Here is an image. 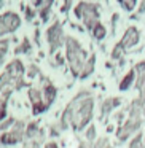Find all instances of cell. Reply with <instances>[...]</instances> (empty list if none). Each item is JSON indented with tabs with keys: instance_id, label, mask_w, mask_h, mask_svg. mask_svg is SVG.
I'll use <instances>...</instances> for the list:
<instances>
[{
	"instance_id": "cell-1",
	"label": "cell",
	"mask_w": 145,
	"mask_h": 148,
	"mask_svg": "<svg viewBox=\"0 0 145 148\" xmlns=\"http://www.w3.org/2000/svg\"><path fill=\"white\" fill-rule=\"evenodd\" d=\"M93 110L94 100L91 92L81 91L64 110V115L61 119V129H67V126L70 124L75 131H81L93 118Z\"/></svg>"
},
{
	"instance_id": "cell-2",
	"label": "cell",
	"mask_w": 145,
	"mask_h": 148,
	"mask_svg": "<svg viewBox=\"0 0 145 148\" xmlns=\"http://www.w3.org/2000/svg\"><path fill=\"white\" fill-rule=\"evenodd\" d=\"M65 56H67V61H69V65H70L72 73L75 77H80L85 62L88 61L86 59L88 54L74 37H67L65 38Z\"/></svg>"
},
{
	"instance_id": "cell-3",
	"label": "cell",
	"mask_w": 145,
	"mask_h": 148,
	"mask_svg": "<svg viewBox=\"0 0 145 148\" xmlns=\"http://www.w3.org/2000/svg\"><path fill=\"white\" fill-rule=\"evenodd\" d=\"M75 16L83 19L85 26L89 30L99 24V7L96 3H88V2H80L75 7Z\"/></svg>"
},
{
	"instance_id": "cell-4",
	"label": "cell",
	"mask_w": 145,
	"mask_h": 148,
	"mask_svg": "<svg viewBox=\"0 0 145 148\" xmlns=\"http://www.w3.org/2000/svg\"><path fill=\"white\" fill-rule=\"evenodd\" d=\"M46 38L49 43V51L56 53L62 45H64V32H62V26L59 23H54L46 32Z\"/></svg>"
},
{
	"instance_id": "cell-5",
	"label": "cell",
	"mask_w": 145,
	"mask_h": 148,
	"mask_svg": "<svg viewBox=\"0 0 145 148\" xmlns=\"http://www.w3.org/2000/svg\"><path fill=\"white\" fill-rule=\"evenodd\" d=\"M142 126V118H128L116 131V138L120 142H124L134 134L135 131H139V127Z\"/></svg>"
},
{
	"instance_id": "cell-6",
	"label": "cell",
	"mask_w": 145,
	"mask_h": 148,
	"mask_svg": "<svg viewBox=\"0 0 145 148\" xmlns=\"http://www.w3.org/2000/svg\"><path fill=\"white\" fill-rule=\"evenodd\" d=\"M19 24H21L19 16L16 13H13V11H8V13L2 14L0 16V35L14 32L19 27Z\"/></svg>"
},
{
	"instance_id": "cell-7",
	"label": "cell",
	"mask_w": 145,
	"mask_h": 148,
	"mask_svg": "<svg viewBox=\"0 0 145 148\" xmlns=\"http://www.w3.org/2000/svg\"><path fill=\"white\" fill-rule=\"evenodd\" d=\"M139 42H140V32H139L137 27L131 26V27H128V29H126V32H124V35H123L120 45H121L124 49H128V48L135 46Z\"/></svg>"
},
{
	"instance_id": "cell-8",
	"label": "cell",
	"mask_w": 145,
	"mask_h": 148,
	"mask_svg": "<svg viewBox=\"0 0 145 148\" xmlns=\"http://www.w3.org/2000/svg\"><path fill=\"white\" fill-rule=\"evenodd\" d=\"M42 96H43V102L46 103V107H49L56 99V88L48 80H45V88L42 91Z\"/></svg>"
},
{
	"instance_id": "cell-9",
	"label": "cell",
	"mask_w": 145,
	"mask_h": 148,
	"mask_svg": "<svg viewBox=\"0 0 145 148\" xmlns=\"http://www.w3.org/2000/svg\"><path fill=\"white\" fill-rule=\"evenodd\" d=\"M120 103H121V99L120 97H112V99H105L102 102V105H100V115L105 116L109 115L110 112H112L115 107H118Z\"/></svg>"
},
{
	"instance_id": "cell-10",
	"label": "cell",
	"mask_w": 145,
	"mask_h": 148,
	"mask_svg": "<svg viewBox=\"0 0 145 148\" xmlns=\"http://www.w3.org/2000/svg\"><path fill=\"white\" fill-rule=\"evenodd\" d=\"M134 80H135V72H134V69H131V70L123 77V80L120 81V91H128L129 88H131V84L134 83Z\"/></svg>"
},
{
	"instance_id": "cell-11",
	"label": "cell",
	"mask_w": 145,
	"mask_h": 148,
	"mask_svg": "<svg viewBox=\"0 0 145 148\" xmlns=\"http://www.w3.org/2000/svg\"><path fill=\"white\" fill-rule=\"evenodd\" d=\"M94 64H96V56L91 54L89 59L85 62L83 70H81V73H80V78H88V77H89V75L93 73V70H94Z\"/></svg>"
},
{
	"instance_id": "cell-12",
	"label": "cell",
	"mask_w": 145,
	"mask_h": 148,
	"mask_svg": "<svg viewBox=\"0 0 145 148\" xmlns=\"http://www.w3.org/2000/svg\"><path fill=\"white\" fill-rule=\"evenodd\" d=\"M91 32H93V37H94L96 40H102L104 37L107 35V29H105V26H102L100 23L97 24V26L94 27V29L91 30Z\"/></svg>"
},
{
	"instance_id": "cell-13",
	"label": "cell",
	"mask_w": 145,
	"mask_h": 148,
	"mask_svg": "<svg viewBox=\"0 0 145 148\" xmlns=\"http://www.w3.org/2000/svg\"><path fill=\"white\" fill-rule=\"evenodd\" d=\"M123 54H124V48L118 43L112 51V59H120V58H123Z\"/></svg>"
},
{
	"instance_id": "cell-14",
	"label": "cell",
	"mask_w": 145,
	"mask_h": 148,
	"mask_svg": "<svg viewBox=\"0 0 145 148\" xmlns=\"http://www.w3.org/2000/svg\"><path fill=\"white\" fill-rule=\"evenodd\" d=\"M135 5H137L135 0H121V7L124 8V10H128V11H132L135 8Z\"/></svg>"
},
{
	"instance_id": "cell-15",
	"label": "cell",
	"mask_w": 145,
	"mask_h": 148,
	"mask_svg": "<svg viewBox=\"0 0 145 148\" xmlns=\"http://www.w3.org/2000/svg\"><path fill=\"white\" fill-rule=\"evenodd\" d=\"M94 138H96V127L94 126H89L86 131V140L88 143H91V142H94Z\"/></svg>"
},
{
	"instance_id": "cell-16",
	"label": "cell",
	"mask_w": 145,
	"mask_h": 148,
	"mask_svg": "<svg viewBox=\"0 0 145 148\" xmlns=\"http://www.w3.org/2000/svg\"><path fill=\"white\" fill-rule=\"evenodd\" d=\"M16 51H18V53H29V51H30V43H29V40L24 38L23 43H21V46L16 49Z\"/></svg>"
},
{
	"instance_id": "cell-17",
	"label": "cell",
	"mask_w": 145,
	"mask_h": 148,
	"mask_svg": "<svg viewBox=\"0 0 145 148\" xmlns=\"http://www.w3.org/2000/svg\"><path fill=\"white\" fill-rule=\"evenodd\" d=\"M134 72H135V75L145 73V61L137 62V64H135V67H134Z\"/></svg>"
},
{
	"instance_id": "cell-18",
	"label": "cell",
	"mask_w": 145,
	"mask_h": 148,
	"mask_svg": "<svg viewBox=\"0 0 145 148\" xmlns=\"http://www.w3.org/2000/svg\"><path fill=\"white\" fill-rule=\"evenodd\" d=\"M7 48H8V43L7 42H0V62L3 61L5 54H7Z\"/></svg>"
},
{
	"instance_id": "cell-19",
	"label": "cell",
	"mask_w": 145,
	"mask_h": 148,
	"mask_svg": "<svg viewBox=\"0 0 145 148\" xmlns=\"http://www.w3.org/2000/svg\"><path fill=\"white\" fill-rule=\"evenodd\" d=\"M23 148H40V142L37 140H26Z\"/></svg>"
},
{
	"instance_id": "cell-20",
	"label": "cell",
	"mask_w": 145,
	"mask_h": 148,
	"mask_svg": "<svg viewBox=\"0 0 145 148\" xmlns=\"http://www.w3.org/2000/svg\"><path fill=\"white\" fill-rule=\"evenodd\" d=\"M34 16H35L34 10H32V8L27 7V8H26V19H27V21H32V19H34Z\"/></svg>"
},
{
	"instance_id": "cell-21",
	"label": "cell",
	"mask_w": 145,
	"mask_h": 148,
	"mask_svg": "<svg viewBox=\"0 0 145 148\" xmlns=\"http://www.w3.org/2000/svg\"><path fill=\"white\" fill-rule=\"evenodd\" d=\"M37 72H38V69H37L35 65H30V69H29V77L34 78V75H35Z\"/></svg>"
},
{
	"instance_id": "cell-22",
	"label": "cell",
	"mask_w": 145,
	"mask_h": 148,
	"mask_svg": "<svg viewBox=\"0 0 145 148\" xmlns=\"http://www.w3.org/2000/svg\"><path fill=\"white\" fill-rule=\"evenodd\" d=\"M139 13H145V0H142L140 2V5H139Z\"/></svg>"
},
{
	"instance_id": "cell-23",
	"label": "cell",
	"mask_w": 145,
	"mask_h": 148,
	"mask_svg": "<svg viewBox=\"0 0 145 148\" xmlns=\"http://www.w3.org/2000/svg\"><path fill=\"white\" fill-rule=\"evenodd\" d=\"M70 5H72L70 2H65V3L62 5V8H61V10H62V13H65V11H67L69 8H70Z\"/></svg>"
},
{
	"instance_id": "cell-24",
	"label": "cell",
	"mask_w": 145,
	"mask_h": 148,
	"mask_svg": "<svg viewBox=\"0 0 145 148\" xmlns=\"http://www.w3.org/2000/svg\"><path fill=\"white\" fill-rule=\"evenodd\" d=\"M45 148H58V145H56L54 142H49V143H46Z\"/></svg>"
},
{
	"instance_id": "cell-25",
	"label": "cell",
	"mask_w": 145,
	"mask_h": 148,
	"mask_svg": "<svg viewBox=\"0 0 145 148\" xmlns=\"http://www.w3.org/2000/svg\"><path fill=\"white\" fill-rule=\"evenodd\" d=\"M142 142H144V145H145V137H144V140H142Z\"/></svg>"
}]
</instances>
